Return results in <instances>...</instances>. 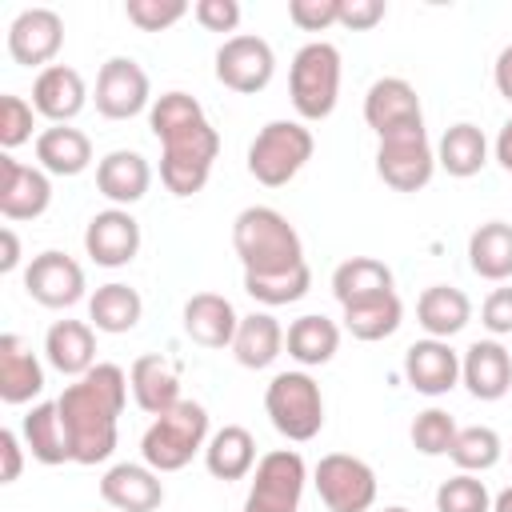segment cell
Listing matches in <instances>:
<instances>
[{
    "label": "cell",
    "mask_w": 512,
    "mask_h": 512,
    "mask_svg": "<svg viewBox=\"0 0 512 512\" xmlns=\"http://www.w3.org/2000/svg\"><path fill=\"white\" fill-rule=\"evenodd\" d=\"M124 404H128V372L120 364H96L56 396L60 420L72 440V464H104L116 452V428Z\"/></svg>",
    "instance_id": "1"
},
{
    "label": "cell",
    "mask_w": 512,
    "mask_h": 512,
    "mask_svg": "<svg viewBox=\"0 0 512 512\" xmlns=\"http://www.w3.org/2000/svg\"><path fill=\"white\" fill-rule=\"evenodd\" d=\"M232 248L244 264V276L268 280V276H288L304 268V244L300 232L288 224L284 212L268 204H248L232 220Z\"/></svg>",
    "instance_id": "2"
},
{
    "label": "cell",
    "mask_w": 512,
    "mask_h": 512,
    "mask_svg": "<svg viewBox=\"0 0 512 512\" xmlns=\"http://www.w3.org/2000/svg\"><path fill=\"white\" fill-rule=\"evenodd\" d=\"M208 448V408L196 400H180L176 408L152 416L144 440H140V456L148 468L164 472H180L184 464H192L196 452Z\"/></svg>",
    "instance_id": "3"
},
{
    "label": "cell",
    "mask_w": 512,
    "mask_h": 512,
    "mask_svg": "<svg viewBox=\"0 0 512 512\" xmlns=\"http://www.w3.org/2000/svg\"><path fill=\"white\" fill-rule=\"evenodd\" d=\"M288 96L300 120H328L340 100V48L328 40H308L296 48L288 68Z\"/></svg>",
    "instance_id": "4"
},
{
    "label": "cell",
    "mask_w": 512,
    "mask_h": 512,
    "mask_svg": "<svg viewBox=\"0 0 512 512\" xmlns=\"http://www.w3.org/2000/svg\"><path fill=\"white\" fill-rule=\"evenodd\" d=\"M264 412L272 420V428L292 440V444H304V440H316L320 428H324V396H320V384L296 368V372H276L264 388Z\"/></svg>",
    "instance_id": "5"
},
{
    "label": "cell",
    "mask_w": 512,
    "mask_h": 512,
    "mask_svg": "<svg viewBox=\"0 0 512 512\" xmlns=\"http://www.w3.org/2000/svg\"><path fill=\"white\" fill-rule=\"evenodd\" d=\"M312 132L300 120H268L248 144V172L264 188H284L312 160Z\"/></svg>",
    "instance_id": "6"
},
{
    "label": "cell",
    "mask_w": 512,
    "mask_h": 512,
    "mask_svg": "<svg viewBox=\"0 0 512 512\" xmlns=\"http://www.w3.org/2000/svg\"><path fill=\"white\" fill-rule=\"evenodd\" d=\"M216 156H220V132L208 120L164 136L160 140V180H164V188L172 196H196L208 184Z\"/></svg>",
    "instance_id": "7"
},
{
    "label": "cell",
    "mask_w": 512,
    "mask_h": 512,
    "mask_svg": "<svg viewBox=\"0 0 512 512\" xmlns=\"http://www.w3.org/2000/svg\"><path fill=\"white\" fill-rule=\"evenodd\" d=\"M376 176L392 192H420L436 176V148L420 128H400L392 136H380L376 144Z\"/></svg>",
    "instance_id": "8"
},
{
    "label": "cell",
    "mask_w": 512,
    "mask_h": 512,
    "mask_svg": "<svg viewBox=\"0 0 512 512\" xmlns=\"http://www.w3.org/2000/svg\"><path fill=\"white\" fill-rule=\"evenodd\" d=\"M308 484L304 456L296 448H272L252 468V488L244 512H296Z\"/></svg>",
    "instance_id": "9"
},
{
    "label": "cell",
    "mask_w": 512,
    "mask_h": 512,
    "mask_svg": "<svg viewBox=\"0 0 512 512\" xmlns=\"http://www.w3.org/2000/svg\"><path fill=\"white\" fill-rule=\"evenodd\" d=\"M312 484L328 512H368L376 504V472L368 460L348 452H328L312 468Z\"/></svg>",
    "instance_id": "10"
},
{
    "label": "cell",
    "mask_w": 512,
    "mask_h": 512,
    "mask_svg": "<svg viewBox=\"0 0 512 512\" xmlns=\"http://www.w3.org/2000/svg\"><path fill=\"white\" fill-rule=\"evenodd\" d=\"M276 76V52L264 36L236 32L216 48V80L240 96H256Z\"/></svg>",
    "instance_id": "11"
},
{
    "label": "cell",
    "mask_w": 512,
    "mask_h": 512,
    "mask_svg": "<svg viewBox=\"0 0 512 512\" xmlns=\"http://www.w3.org/2000/svg\"><path fill=\"white\" fill-rule=\"evenodd\" d=\"M96 112L104 120H132L144 108H152V84L148 72L132 56H112L96 72Z\"/></svg>",
    "instance_id": "12"
},
{
    "label": "cell",
    "mask_w": 512,
    "mask_h": 512,
    "mask_svg": "<svg viewBox=\"0 0 512 512\" xmlns=\"http://www.w3.org/2000/svg\"><path fill=\"white\" fill-rule=\"evenodd\" d=\"M24 292L40 308H72L84 300V268L68 252H40L24 268Z\"/></svg>",
    "instance_id": "13"
},
{
    "label": "cell",
    "mask_w": 512,
    "mask_h": 512,
    "mask_svg": "<svg viewBox=\"0 0 512 512\" xmlns=\"http://www.w3.org/2000/svg\"><path fill=\"white\" fill-rule=\"evenodd\" d=\"M52 204V180L40 164H20L12 152L0 156V216L40 220Z\"/></svg>",
    "instance_id": "14"
},
{
    "label": "cell",
    "mask_w": 512,
    "mask_h": 512,
    "mask_svg": "<svg viewBox=\"0 0 512 512\" xmlns=\"http://www.w3.org/2000/svg\"><path fill=\"white\" fill-rule=\"evenodd\" d=\"M64 44V20L56 8H24L8 24V56L24 68H48Z\"/></svg>",
    "instance_id": "15"
},
{
    "label": "cell",
    "mask_w": 512,
    "mask_h": 512,
    "mask_svg": "<svg viewBox=\"0 0 512 512\" xmlns=\"http://www.w3.org/2000/svg\"><path fill=\"white\" fill-rule=\"evenodd\" d=\"M364 124L380 136H392L400 128H420L424 124V108L416 88L404 76H380L368 92H364Z\"/></svg>",
    "instance_id": "16"
},
{
    "label": "cell",
    "mask_w": 512,
    "mask_h": 512,
    "mask_svg": "<svg viewBox=\"0 0 512 512\" xmlns=\"http://www.w3.org/2000/svg\"><path fill=\"white\" fill-rule=\"evenodd\" d=\"M84 252L100 268H124L140 252V220L128 208H104L84 228Z\"/></svg>",
    "instance_id": "17"
},
{
    "label": "cell",
    "mask_w": 512,
    "mask_h": 512,
    "mask_svg": "<svg viewBox=\"0 0 512 512\" xmlns=\"http://www.w3.org/2000/svg\"><path fill=\"white\" fill-rule=\"evenodd\" d=\"M404 380L420 396H444L460 384V352L448 340H416L404 348Z\"/></svg>",
    "instance_id": "18"
},
{
    "label": "cell",
    "mask_w": 512,
    "mask_h": 512,
    "mask_svg": "<svg viewBox=\"0 0 512 512\" xmlns=\"http://www.w3.org/2000/svg\"><path fill=\"white\" fill-rule=\"evenodd\" d=\"M460 384L492 404V400H504L508 388H512V352L500 344V340H476L464 348L460 356Z\"/></svg>",
    "instance_id": "19"
},
{
    "label": "cell",
    "mask_w": 512,
    "mask_h": 512,
    "mask_svg": "<svg viewBox=\"0 0 512 512\" xmlns=\"http://www.w3.org/2000/svg\"><path fill=\"white\" fill-rule=\"evenodd\" d=\"M88 104V88H84V76L68 64H48L44 72H36L32 80V108L36 116L52 120V124H68L84 112Z\"/></svg>",
    "instance_id": "20"
},
{
    "label": "cell",
    "mask_w": 512,
    "mask_h": 512,
    "mask_svg": "<svg viewBox=\"0 0 512 512\" xmlns=\"http://www.w3.org/2000/svg\"><path fill=\"white\" fill-rule=\"evenodd\" d=\"M100 496L116 512H156L164 504V484L148 464H112L100 476Z\"/></svg>",
    "instance_id": "21"
},
{
    "label": "cell",
    "mask_w": 512,
    "mask_h": 512,
    "mask_svg": "<svg viewBox=\"0 0 512 512\" xmlns=\"http://www.w3.org/2000/svg\"><path fill=\"white\" fill-rule=\"evenodd\" d=\"M128 388H132L136 408H144L148 416H160V412H168L184 400L180 396V368L160 352H144V356L132 360Z\"/></svg>",
    "instance_id": "22"
},
{
    "label": "cell",
    "mask_w": 512,
    "mask_h": 512,
    "mask_svg": "<svg viewBox=\"0 0 512 512\" xmlns=\"http://www.w3.org/2000/svg\"><path fill=\"white\" fill-rule=\"evenodd\" d=\"M148 184H152V164L136 148H116L96 164V192L112 200V208H128L144 200Z\"/></svg>",
    "instance_id": "23"
},
{
    "label": "cell",
    "mask_w": 512,
    "mask_h": 512,
    "mask_svg": "<svg viewBox=\"0 0 512 512\" xmlns=\"http://www.w3.org/2000/svg\"><path fill=\"white\" fill-rule=\"evenodd\" d=\"M184 336L200 348H232V336L240 328V316L228 296L220 292H196L184 300Z\"/></svg>",
    "instance_id": "24"
},
{
    "label": "cell",
    "mask_w": 512,
    "mask_h": 512,
    "mask_svg": "<svg viewBox=\"0 0 512 512\" xmlns=\"http://www.w3.org/2000/svg\"><path fill=\"white\" fill-rule=\"evenodd\" d=\"M44 356L60 376L80 380L96 368V328L84 320H56L44 332Z\"/></svg>",
    "instance_id": "25"
},
{
    "label": "cell",
    "mask_w": 512,
    "mask_h": 512,
    "mask_svg": "<svg viewBox=\"0 0 512 512\" xmlns=\"http://www.w3.org/2000/svg\"><path fill=\"white\" fill-rule=\"evenodd\" d=\"M40 392H44V368H40L36 352L16 332H4L0 336V400L28 404Z\"/></svg>",
    "instance_id": "26"
},
{
    "label": "cell",
    "mask_w": 512,
    "mask_h": 512,
    "mask_svg": "<svg viewBox=\"0 0 512 512\" xmlns=\"http://www.w3.org/2000/svg\"><path fill=\"white\" fill-rule=\"evenodd\" d=\"M472 320V300L464 288L456 284H432L420 292L416 300V324L432 336V340H448L456 332H464Z\"/></svg>",
    "instance_id": "27"
},
{
    "label": "cell",
    "mask_w": 512,
    "mask_h": 512,
    "mask_svg": "<svg viewBox=\"0 0 512 512\" xmlns=\"http://www.w3.org/2000/svg\"><path fill=\"white\" fill-rule=\"evenodd\" d=\"M20 440L32 452V460H40L48 468L72 460V440H68V428L60 420L56 400H44V404H32L28 408V416L20 420Z\"/></svg>",
    "instance_id": "28"
},
{
    "label": "cell",
    "mask_w": 512,
    "mask_h": 512,
    "mask_svg": "<svg viewBox=\"0 0 512 512\" xmlns=\"http://www.w3.org/2000/svg\"><path fill=\"white\" fill-rule=\"evenodd\" d=\"M36 164L48 176H80L92 164V140L72 124H48L36 136Z\"/></svg>",
    "instance_id": "29"
},
{
    "label": "cell",
    "mask_w": 512,
    "mask_h": 512,
    "mask_svg": "<svg viewBox=\"0 0 512 512\" xmlns=\"http://www.w3.org/2000/svg\"><path fill=\"white\" fill-rule=\"evenodd\" d=\"M204 468L216 476V480H244L252 468H256V436L244 428V424H224L208 436V448H204Z\"/></svg>",
    "instance_id": "30"
},
{
    "label": "cell",
    "mask_w": 512,
    "mask_h": 512,
    "mask_svg": "<svg viewBox=\"0 0 512 512\" xmlns=\"http://www.w3.org/2000/svg\"><path fill=\"white\" fill-rule=\"evenodd\" d=\"M280 352H284V328H280V320L272 312H248V316H240V328L232 336V356H236L240 368L260 372Z\"/></svg>",
    "instance_id": "31"
},
{
    "label": "cell",
    "mask_w": 512,
    "mask_h": 512,
    "mask_svg": "<svg viewBox=\"0 0 512 512\" xmlns=\"http://www.w3.org/2000/svg\"><path fill=\"white\" fill-rule=\"evenodd\" d=\"M384 292H396V284H392V268L376 256H352V260L336 264V272H332V296L340 300V308L364 304Z\"/></svg>",
    "instance_id": "32"
},
{
    "label": "cell",
    "mask_w": 512,
    "mask_h": 512,
    "mask_svg": "<svg viewBox=\"0 0 512 512\" xmlns=\"http://www.w3.org/2000/svg\"><path fill=\"white\" fill-rule=\"evenodd\" d=\"M140 316H144V300H140V292L132 284L112 280V284H100L88 296V320H92L96 332L124 336V332H132L140 324Z\"/></svg>",
    "instance_id": "33"
},
{
    "label": "cell",
    "mask_w": 512,
    "mask_h": 512,
    "mask_svg": "<svg viewBox=\"0 0 512 512\" xmlns=\"http://www.w3.org/2000/svg\"><path fill=\"white\" fill-rule=\"evenodd\" d=\"M284 344H288V356L300 364V368H320L336 356L340 348V324L320 316V312H308V316H296L284 332Z\"/></svg>",
    "instance_id": "34"
},
{
    "label": "cell",
    "mask_w": 512,
    "mask_h": 512,
    "mask_svg": "<svg viewBox=\"0 0 512 512\" xmlns=\"http://www.w3.org/2000/svg\"><path fill=\"white\" fill-rule=\"evenodd\" d=\"M468 268L492 284L512 280V224H504V220L480 224L468 236Z\"/></svg>",
    "instance_id": "35"
},
{
    "label": "cell",
    "mask_w": 512,
    "mask_h": 512,
    "mask_svg": "<svg viewBox=\"0 0 512 512\" xmlns=\"http://www.w3.org/2000/svg\"><path fill=\"white\" fill-rule=\"evenodd\" d=\"M484 164H488V136H484L472 120L452 124V128L440 136V144H436V168H444L448 176L468 180V176H476Z\"/></svg>",
    "instance_id": "36"
},
{
    "label": "cell",
    "mask_w": 512,
    "mask_h": 512,
    "mask_svg": "<svg viewBox=\"0 0 512 512\" xmlns=\"http://www.w3.org/2000/svg\"><path fill=\"white\" fill-rule=\"evenodd\" d=\"M404 320V304L396 292H384V296H372L364 304H348L344 308V332L352 340H364V344H376V340H388Z\"/></svg>",
    "instance_id": "37"
},
{
    "label": "cell",
    "mask_w": 512,
    "mask_h": 512,
    "mask_svg": "<svg viewBox=\"0 0 512 512\" xmlns=\"http://www.w3.org/2000/svg\"><path fill=\"white\" fill-rule=\"evenodd\" d=\"M448 456H452V464H456L460 472L480 476V472H488V468L500 464L504 444H500V432H496V428H488V424H468V428L456 432Z\"/></svg>",
    "instance_id": "38"
},
{
    "label": "cell",
    "mask_w": 512,
    "mask_h": 512,
    "mask_svg": "<svg viewBox=\"0 0 512 512\" xmlns=\"http://www.w3.org/2000/svg\"><path fill=\"white\" fill-rule=\"evenodd\" d=\"M200 120H208V116H204L200 100L188 96V92H164V96H156L152 108H148V128H152L156 140H164V136H172V132H180V128H192V124H200Z\"/></svg>",
    "instance_id": "39"
},
{
    "label": "cell",
    "mask_w": 512,
    "mask_h": 512,
    "mask_svg": "<svg viewBox=\"0 0 512 512\" xmlns=\"http://www.w3.org/2000/svg\"><path fill=\"white\" fill-rule=\"evenodd\" d=\"M312 288V268H296L288 276H268V280H256V276H244V292L264 304V308H280V304H296L300 296H308Z\"/></svg>",
    "instance_id": "40"
},
{
    "label": "cell",
    "mask_w": 512,
    "mask_h": 512,
    "mask_svg": "<svg viewBox=\"0 0 512 512\" xmlns=\"http://www.w3.org/2000/svg\"><path fill=\"white\" fill-rule=\"evenodd\" d=\"M456 432H460V428H456V420H452L444 408H424V412H416V420H412V428H408L412 448H416L420 456H448Z\"/></svg>",
    "instance_id": "41"
},
{
    "label": "cell",
    "mask_w": 512,
    "mask_h": 512,
    "mask_svg": "<svg viewBox=\"0 0 512 512\" xmlns=\"http://www.w3.org/2000/svg\"><path fill=\"white\" fill-rule=\"evenodd\" d=\"M436 512H492V496L480 476L456 472L436 488Z\"/></svg>",
    "instance_id": "42"
},
{
    "label": "cell",
    "mask_w": 512,
    "mask_h": 512,
    "mask_svg": "<svg viewBox=\"0 0 512 512\" xmlns=\"http://www.w3.org/2000/svg\"><path fill=\"white\" fill-rule=\"evenodd\" d=\"M32 124H36V108L24 96L4 92L0 96V144H4V152L28 144L32 140Z\"/></svg>",
    "instance_id": "43"
},
{
    "label": "cell",
    "mask_w": 512,
    "mask_h": 512,
    "mask_svg": "<svg viewBox=\"0 0 512 512\" xmlns=\"http://www.w3.org/2000/svg\"><path fill=\"white\" fill-rule=\"evenodd\" d=\"M124 16L140 32H164V28H172L176 20L188 16V4L184 0H128L124 4Z\"/></svg>",
    "instance_id": "44"
},
{
    "label": "cell",
    "mask_w": 512,
    "mask_h": 512,
    "mask_svg": "<svg viewBox=\"0 0 512 512\" xmlns=\"http://www.w3.org/2000/svg\"><path fill=\"white\" fill-rule=\"evenodd\" d=\"M288 20L304 32H324L340 24V0H288Z\"/></svg>",
    "instance_id": "45"
},
{
    "label": "cell",
    "mask_w": 512,
    "mask_h": 512,
    "mask_svg": "<svg viewBox=\"0 0 512 512\" xmlns=\"http://www.w3.org/2000/svg\"><path fill=\"white\" fill-rule=\"evenodd\" d=\"M480 324L492 332V340L500 336H512V288H492L480 304Z\"/></svg>",
    "instance_id": "46"
},
{
    "label": "cell",
    "mask_w": 512,
    "mask_h": 512,
    "mask_svg": "<svg viewBox=\"0 0 512 512\" xmlns=\"http://www.w3.org/2000/svg\"><path fill=\"white\" fill-rule=\"evenodd\" d=\"M192 16L200 28L208 32H236L240 24V4L236 0H196L192 4Z\"/></svg>",
    "instance_id": "47"
},
{
    "label": "cell",
    "mask_w": 512,
    "mask_h": 512,
    "mask_svg": "<svg viewBox=\"0 0 512 512\" xmlns=\"http://www.w3.org/2000/svg\"><path fill=\"white\" fill-rule=\"evenodd\" d=\"M384 20V0H340V28L368 32Z\"/></svg>",
    "instance_id": "48"
},
{
    "label": "cell",
    "mask_w": 512,
    "mask_h": 512,
    "mask_svg": "<svg viewBox=\"0 0 512 512\" xmlns=\"http://www.w3.org/2000/svg\"><path fill=\"white\" fill-rule=\"evenodd\" d=\"M0 456H4V472H0V484H12V480H20V468H24V440H20L12 428H0Z\"/></svg>",
    "instance_id": "49"
},
{
    "label": "cell",
    "mask_w": 512,
    "mask_h": 512,
    "mask_svg": "<svg viewBox=\"0 0 512 512\" xmlns=\"http://www.w3.org/2000/svg\"><path fill=\"white\" fill-rule=\"evenodd\" d=\"M492 80H496V92L512 104V44H508V48H500L496 68H492Z\"/></svg>",
    "instance_id": "50"
},
{
    "label": "cell",
    "mask_w": 512,
    "mask_h": 512,
    "mask_svg": "<svg viewBox=\"0 0 512 512\" xmlns=\"http://www.w3.org/2000/svg\"><path fill=\"white\" fill-rule=\"evenodd\" d=\"M492 152H496V164L504 168V172H512V116L500 124V132H496V144H492Z\"/></svg>",
    "instance_id": "51"
},
{
    "label": "cell",
    "mask_w": 512,
    "mask_h": 512,
    "mask_svg": "<svg viewBox=\"0 0 512 512\" xmlns=\"http://www.w3.org/2000/svg\"><path fill=\"white\" fill-rule=\"evenodd\" d=\"M0 240H4L0 272H16V268H20V240H16V232H12V228H4V232H0Z\"/></svg>",
    "instance_id": "52"
},
{
    "label": "cell",
    "mask_w": 512,
    "mask_h": 512,
    "mask_svg": "<svg viewBox=\"0 0 512 512\" xmlns=\"http://www.w3.org/2000/svg\"><path fill=\"white\" fill-rule=\"evenodd\" d=\"M492 512H512V484L492 496Z\"/></svg>",
    "instance_id": "53"
},
{
    "label": "cell",
    "mask_w": 512,
    "mask_h": 512,
    "mask_svg": "<svg viewBox=\"0 0 512 512\" xmlns=\"http://www.w3.org/2000/svg\"><path fill=\"white\" fill-rule=\"evenodd\" d=\"M384 512H408V508H400V504H392V508H384Z\"/></svg>",
    "instance_id": "54"
}]
</instances>
